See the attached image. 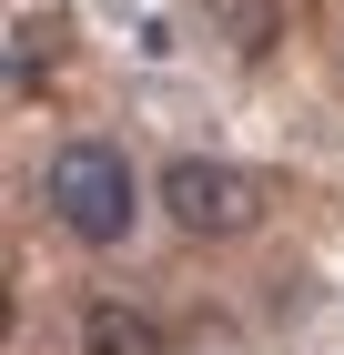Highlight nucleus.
I'll return each instance as SVG.
<instances>
[{
	"instance_id": "obj_1",
	"label": "nucleus",
	"mask_w": 344,
	"mask_h": 355,
	"mask_svg": "<svg viewBox=\"0 0 344 355\" xmlns=\"http://www.w3.org/2000/svg\"><path fill=\"white\" fill-rule=\"evenodd\" d=\"M41 203L71 244H122L142 214V183L132 163L111 153V142H51V163H41Z\"/></svg>"
},
{
	"instance_id": "obj_2",
	"label": "nucleus",
	"mask_w": 344,
	"mask_h": 355,
	"mask_svg": "<svg viewBox=\"0 0 344 355\" xmlns=\"http://www.w3.org/2000/svg\"><path fill=\"white\" fill-rule=\"evenodd\" d=\"M162 214L183 223V234H253L264 214V183L243 163H212V153H183V163H162Z\"/></svg>"
},
{
	"instance_id": "obj_3",
	"label": "nucleus",
	"mask_w": 344,
	"mask_h": 355,
	"mask_svg": "<svg viewBox=\"0 0 344 355\" xmlns=\"http://www.w3.org/2000/svg\"><path fill=\"white\" fill-rule=\"evenodd\" d=\"M203 31L223 41V51L264 61L273 41H284V0H203Z\"/></svg>"
},
{
	"instance_id": "obj_4",
	"label": "nucleus",
	"mask_w": 344,
	"mask_h": 355,
	"mask_svg": "<svg viewBox=\"0 0 344 355\" xmlns=\"http://www.w3.org/2000/svg\"><path fill=\"white\" fill-rule=\"evenodd\" d=\"M81 355H162V325L142 304H91L81 315Z\"/></svg>"
}]
</instances>
